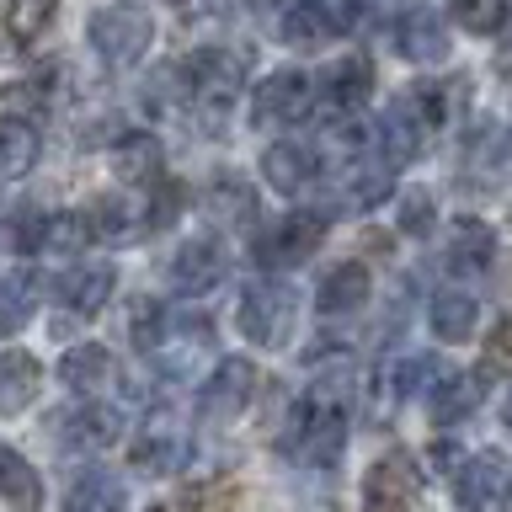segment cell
I'll return each mask as SVG.
<instances>
[{"label":"cell","mask_w":512,"mask_h":512,"mask_svg":"<svg viewBox=\"0 0 512 512\" xmlns=\"http://www.w3.org/2000/svg\"><path fill=\"white\" fill-rule=\"evenodd\" d=\"M208 214H219V224H230V230H246V224H256V192L240 182L235 171L214 176V187H208Z\"/></svg>","instance_id":"obj_29"},{"label":"cell","mask_w":512,"mask_h":512,"mask_svg":"<svg viewBox=\"0 0 512 512\" xmlns=\"http://www.w3.org/2000/svg\"><path fill=\"white\" fill-rule=\"evenodd\" d=\"M112 171L128 187H160V171H166V150H160L155 134H123L112 144Z\"/></svg>","instance_id":"obj_17"},{"label":"cell","mask_w":512,"mask_h":512,"mask_svg":"<svg viewBox=\"0 0 512 512\" xmlns=\"http://www.w3.org/2000/svg\"><path fill=\"white\" fill-rule=\"evenodd\" d=\"M176 459H182V432H176L166 416L144 422L134 438H128V464H134L139 475H171Z\"/></svg>","instance_id":"obj_16"},{"label":"cell","mask_w":512,"mask_h":512,"mask_svg":"<svg viewBox=\"0 0 512 512\" xmlns=\"http://www.w3.org/2000/svg\"><path fill=\"white\" fill-rule=\"evenodd\" d=\"M91 235V219H86V208H59V214H48V235H43V251H80Z\"/></svg>","instance_id":"obj_37"},{"label":"cell","mask_w":512,"mask_h":512,"mask_svg":"<svg viewBox=\"0 0 512 512\" xmlns=\"http://www.w3.org/2000/svg\"><path fill=\"white\" fill-rule=\"evenodd\" d=\"M86 38H91L96 59H102L107 70H128V64L144 59V48L155 38V22L144 6H134V0H112V6H102L91 16Z\"/></svg>","instance_id":"obj_2"},{"label":"cell","mask_w":512,"mask_h":512,"mask_svg":"<svg viewBox=\"0 0 512 512\" xmlns=\"http://www.w3.org/2000/svg\"><path fill=\"white\" fill-rule=\"evenodd\" d=\"M416 496H422V470L400 448L363 470V512H411Z\"/></svg>","instance_id":"obj_7"},{"label":"cell","mask_w":512,"mask_h":512,"mask_svg":"<svg viewBox=\"0 0 512 512\" xmlns=\"http://www.w3.org/2000/svg\"><path fill=\"white\" fill-rule=\"evenodd\" d=\"M315 96H320V86H315L304 70H272L262 86H256V96H251V118H256V123L288 128V123L310 118Z\"/></svg>","instance_id":"obj_8"},{"label":"cell","mask_w":512,"mask_h":512,"mask_svg":"<svg viewBox=\"0 0 512 512\" xmlns=\"http://www.w3.org/2000/svg\"><path fill=\"white\" fill-rule=\"evenodd\" d=\"M294 320H299V299H294V288L278 283V278H256L246 294H240L235 326L256 347H288Z\"/></svg>","instance_id":"obj_3"},{"label":"cell","mask_w":512,"mask_h":512,"mask_svg":"<svg viewBox=\"0 0 512 512\" xmlns=\"http://www.w3.org/2000/svg\"><path fill=\"white\" fill-rule=\"evenodd\" d=\"M134 214H139V208L128 203V198H118V192H107V198H91V208H86L96 240H128V235H139L144 219H134Z\"/></svg>","instance_id":"obj_33"},{"label":"cell","mask_w":512,"mask_h":512,"mask_svg":"<svg viewBox=\"0 0 512 512\" xmlns=\"http://www.w3.org/2000/svg\"><path fill=\"white\" fill-rule=\"evenodd\" d=\"M422 123H416L411 118V112L406 107H390V112H384V123H374V150H379V160H384V166H406V160H416V150H422Z\"/></svg>","instance_id":"obj_23"},{"label":"cell","mask_w":512,"mask_h":512,"mask_svg":"<svg viewBox=\"0 0 512 512\" xmlns=\"http://www.w3.org/2000/svg\"><path fill=\"white\" fill-rule=\"evenodd\" d=\"M150 512H171V507H150Z\"/></svg>","instance_id":"obj_45"},{"label":"cell","mask_w":512,"mask_h":512,"mask_svg":"<svg viewBox=\"0 0 512 512\" xmlns=\"http://www.w3.org/2000/svg\"><path fill=\"white\" fill-rule=\"evenodd\" d=\"M395 102L422 123V134L443 128V118H448V86H443V80H422V86H411L406 96H395Z\"/></svg>","instance_id":"obj_36"},{"label":"cell","mask_w":512,"mask_h":512,"mask_svg":"<svg viewBox=\"0 0 512 512\" xmlns=\"http://www.w3.org/2000/svg\"><path fill=\"white\" fill-rule=\"evenodd\" d=\"M0 502L11 512H38L43 507V475L16 454V448H0Z\"/></svg>","instance_id":"obj_28"},{"label":"cell","mask_w":512,"mask_h":512,"mask_svg":"<svg viewBox=\"0 0 512 512\" xmlns=\"http://www.w3.org/2000/svg\"><path fill=\"white\" fill-rule=\"evenodd\" d=\"M59 16V0H6V11H0V27H6V38L16 48H32L48 32V22Z\"/></svg>","instance_id":"obj_32"},{"label":"cell","mask_w":512,"mask_h":512,"mask_svg":"<svg viewBox=\"0 0 512 512\" xmlns=\"http://www.w3.org/2000/svg\"><path fill=\"white\" fill-rule=\"evenodd\" d=\"M395 192V171L384 166V160H352V166H342V182L331 187V198L320 214H331V208H379L384 198Z\"/></svg>","instance_id":"obj_14"},{"label":"cell","mask_w":512,"mask_h":512,"mask_svg":"<svg viewBox=\"0 0 512 512\" xmlns=\"http://www.w3.org/2000/svg\"><path fill=\"white\" fill-rule=\"evenodd\" d=\"M432 219H438V203H432V192H427V187L400 192V230H406V235H427V230H432Z\"/></svg>","instance_id":"obj_39"},{"label":"cell","mask_w":512,"mask_h":512,"mask_svg":"<svg viewBox=\"0 0 512 512\" xmlns=\"http://www.w3.org/2000/svg\"><path fill=\"white\" fill-rule=\"evenodd\" d=\"M256 384H262V374H256L251 358H224L198 395V416L208 427H224L235 416H246V406L256 400Z\"/></svg>","instance_id":"obj_6"},{"label":"cell","mask_w":512,"mask_h":512,"mask_svg":"<svg viewBox=\"0 0 512 512\" xmlns=\"http://www.w3.org/2000/svg\"><path fill=\"white\" fill-rule=\"evenodd\" d=\"M486 368L491 374H512V310L491 326L486 336Z\"/></svg>","instance_id":"obj_42"},{"label":"cell","mask_w":512,"mask_h":512,"mask_svg":"<svg viewBox=\"0 0 512 512\" xmlns=\"http://www.w3.org/2000/svg\"><path fill=\"white\" fill-rule=\"evenodd\" d=\"M368 294H374L368 267H363V262H342V267H331L326 278H320L315 310H320V315H352V310H363V304H368Z\"/></svg>","instance_id":"obj_18"},{"label":"cell","mask_w":512,"mask_h":512,"mask_svg":"<svg viewBox=\"0 0 512 512\" xmlns=\"http://www.w3.org/2000/svg\"><path fill=\"white\" fill-rule=\"evenodd\" d=\"M480 406H486V374H448L438 390H432V416H438L443 427L475 416Z\"/></svg>","instance_id":"obj_27"},{"label":"cell","mask_w":512,"mask_h":512,"mask_svg":"<svg viewBox=\"0 0 512 512\" xmlns=\"http://www.w3.org/2000/svg\"><path fill=\"white\" fill-rule=\"evenodd\" d=\"M187 75H192V96L208 102L214 112H224L235 102V91L246 86V59L214 43V48H198V54L187 59Z\"/></svg>","instance_id":"obj_9"},{"label":"cell","mask_w":512,"mask_h":512,"mask_svg":"<svg viewBox=\"0 0 512 512\" xmlns=\"http://www.w3.org/2000/svg\"><path fill=\"white\" fill-rule=\"evenodd\" d=\"M507 427H512V400H507Z\"/></svg>","instance_id":"obj_44"},{"label":"cell","mask_w":512,"mask_h":512,"mask_svg":"<svg viewBox=\"0 0 512 512\" xmlns=\"http://www.w3.org/2000/svg\"><path fill=\"white\" fill-rule=\"evenodd\" d=\"M112 283H118V272H112V262H75L59 272L54 283V299L64 304L70 315H102V304L112 299Z\"/></svg>","instance_id":"obj_13"},{"label":"cell","mask_w":512,"mask_h":512,"mask_svg":"<svg viewBox=\"0 0 512 512\" xmlns=\"http://www.w3.org/2000/svg\"><path fill=\"white\" fill-rule=\"evenodd\" d=\"M368 16V0H326V22L336 38H347V32H358Z\"/></svg>","instance_id":"obj_43"},{"label":"cell","mask_w":512,"mask_h":512,"mask_svg":"<svg viewBox=\"0 0 512 512\" xmlns=\"http://www.w3.org/2000/svg\"><path fill=\"white\" fill-rule=\"evenodd\" d=\"M262 176H267L272 192H283V198H299V192L315 187V176H320L315 144H304V139H278V144H267Z\"/></svg>","instance_id":"obj_12"},{"label":"cell","mask_w":512,"mask_h":512,"mask_svg":"<svg viewBox=\"0 0 512 512\" xmlns=\"http://www.w3.org/2000/svg\"><path fill=\"white\" fill-rule=\"evenodd\" d=\"M475 315H480V304L464 294V288H443V294H432V331H438V342H470Z\"/></svg>","instance_id":"obj_30"},{"label":"cell","mask_w":512,"mask_h":512,"mask_svg":"<svg viewBox=\"0 0 512 512\" xmlns=\"http://www.w3.org/2000/svg\"><path fill=\"white\" fill-rule=\"evenodd\" d=\"M128 507V486L112 470H80L64 491V512H123Z\"/></svg>","instance_id":"obj_22"},{"label":"cell","mask_w":512,"mask_h":512,"mask_svg":"<svg viewBox=\"0 0 512 512\" xmlns=\"http://www.w3.org/2000/svg\"><path fill=\"white\" fill-rule=\"evenodd\" d=\"M166 336H171L166 304H160V299H134V304H128V342H134L139 352H155Z\"/></svg>","instance_id":"obj_34"},{"label":"cell","mask_w":512,"mask_h":512,"mask_svg":"<svg viewBox=\"0 0 512 512\" xmlns=\"http://www.w3.org/2000/svg\"><path fill=\"white\" fill-rule=\"evenodd\" d=\"M166 278H171V288H182V294H208V288L224 278V251H219V240H214V235L182 240V246L171 251V262H166Z\"/></svg>","instance_id":"obj_10"},{"label":"cell","mask_w":512,"mask_h":512,"mask_svg":"<svg viewBox=\"0 0 512 512\" xmlns=\"http://www.w3.org/2000/svg\"><path fill=\"white\" fill-rule=\"evenodd\" d=\"M144 102H150L155 112H176L192 102V75L187 64H160V70L144 80Z\"/></svg>","instance_id":"obj_35"},{"label":"cell","mask_w":512,"mask_h":512,"mask_svg":"<svg viewBox=\"0 0 512 512\" xmlns=\"http://www.w3.org/2000/svg\"><path fill=\"white\" fill-rule=\"evenodd\" d=\"M112 352L102 347V342H80V347H70L59 358V379L70 384L75 395H91V390H102V384H112Z\"/></svg>","instance_id":"obj_25"},{"label":"cell","mask_w":512,"mask_h":512,"mask_svg":"<svg viewBox=\"0 0 512 512\" xmlns=\"http://www.w3.org/2000/svg\"><path fill=\"white\" fill-rule=\"evenodd\" d=\"M38 310V278L27 267H16L0 278V336H16Z\"/></svg>","instance_id":"obj_31"},{"label":"cell","mask_w":512,"mask_h":512,"mask_svg":"<svg viewBox=\"0 0 512 512\" xmlns=\"http://www.w3.org/2000/svg\"><path fill=\"white\" fill-rule=\"evenodd\" d=\"M320 96H326L331 112H358L368 96H374V64L363 54H342L326 75H320Z\"/></svg>","instance_id":"obj_15"},{"label":"cell","mask_w":512,"mask_h":512,"mask_svg":"<svg viewBox=\"0 0 512 512\" xmlns=\"http://www.w3.org/2000/svg\"><path fill=\"white\" fill-rule=\"evenodd\" d=\"M326 240V214L320 208H304V214H283L278 224H267L251 246V262L267 267V272H283V267H299L310 262Z\"/></svg>","instance_id":"obj_4"},{"label":"cell","mask_w":512,"mask_h":512,"mask_svg":"<svg viewBox=\"0 0 512 512\" xmlns=\"http://www.w3.org/2000/svg\"><path fill=\"white\" fill-rule=\"evenodd\" d=\"M278 38L288 48H320V43H331L336 32L326 22V0H288L283 16H278Z\"/></svg>","instance_id":"obj_26"},{"label":"cell","mask_w":512,"mask_h":512,"mask_svg":"<svg viewBox=\"0 0 512 512\" xmlns=\"http://www.w3.org/2000/svg\"><path fill=\"white\" fill-rule=\"evenodd\" d=\"M395 48L411 64H443L448 59V27L432 11H406L395 27Z\"/></svg>","instance_id":"obj_21"},{"label":"cell","mask_w":512,"mask_h":512,"mask_svg":"<svg viewBox=\"0 0 512 512\" xmlns=\"http://www.w3.org/2000/svg\"><path fill=\"white\" fill-rule=\"evenodd\" d=\"M38 128H32L27 118H16V112H6L0 118V182H16V176H27L32 166H38Z\"/></svg>","instance_id":"obj_24"},{"label":"cell","mask_w":512,"mask_h":512,"mask_svg":"<svg viewBox=\"0 0 512 512\" xmlns=\"http://www.w3.org/2000/svg\"><path fill=\"white\" fill-rule=\"evenodd\" d=\"M43 390V368L32 352L22 347H6L0 352V416H16V411H27L32 400H38Z\"/></svg>","instance_id":"obj_20"},{"label":"cell","mask_w":512,"mask_h":512,"mask_svg":"<svg viewBox=\"0 0 512 512\" xmlns=\"http://www.w3.org/2000/svg\"><path fill=\"white\" fill-rule=\"evenodd\" d=\"M118 438H123V411L96 406V400L59 411V443H64V448H80V454H102V448H112Z\"/></svg>","instance_id":"obj_11"},{"label":"cell","mask_w":512,"mask_h":512,"mask_svg":"<svg viewBox=\"0 0 512 512\" xmlns=\"http://www.w3.org/2000/svg\"><path fill=\"white\" fill-rule=\"evenodd\" d=\"M448 6H454V22L475 38H491L507 22V0H448Z\"/></svg>","instance_id":"obj_38"},{"label":"cell","mask_w":512,"mask_h":512,"mask_svg":"<svg viewBox=\"0 0 512 512\" xmlns=\"http://www.w3.org/2000/svg\"><path fill=\"white\" fill-rule=\"evenodd\" d=\"M496 262V240L480 219H459L454 235H448V251H443V267L454 272V278H480Z\"/></svg>","instance_id":"obj_19"},{"label":"cell","mask_w":512,"mask_h":512,"mask_svg":"<svg viewBox=\"0 0 512 512\" xmlns=\"http://www.w3.org/2000/svg\"><path fill=\"white\" fill-rule=\"evenodd\" d=\"M443 368L438 358H427V352H416V358L400 363V374H395V395H416V390H427V379H438Z\"/></svg>","instance_id":"obj_41"},{"label":"cell","mask_w":512,"mask_h":512,"mask_svg":"<svg viewBox=\"0 0 512 512\" xmlns=\"http://www.w3.org/2000/svg\"><path fill=\"white\" fill-rule=\"evenodd\" d=\"M294 454L315 470L342 459L347 448V384L342 379H326V384H310L304 400L294 406Z\"/></svg>","instance_id":"obj_1"},{"label":"cell","mask_w":512,"mask_h":512,"mask_svg":"<svg viewBox=\"0 0 512 512\" xmlns=\"http://www.w3.org/2000/svg\"><path fill=\"white\" fill-rule=\"evenodd\" d=\"M454 502L464 512H502L512 502V459L502 448H480V454H470L459 464Z\"/></svg>","instance_id":"obj_5"},{"label":"cell","mask_w":512,"mask_h":512,"mask_svg":"<svg viewBox=\"0 0 512 512\" xmlns=\"http://www.w3.org/2000/svg\"><path fill=\"white\" fill-rule=\"evenodd\" d=\"M182 203H187V192L182 187H166V182H160L155 187V198H150V208H144V230H166V224H176V219H182Z\"/></svg>","instance_id":"obj_40"}]
</instances>
